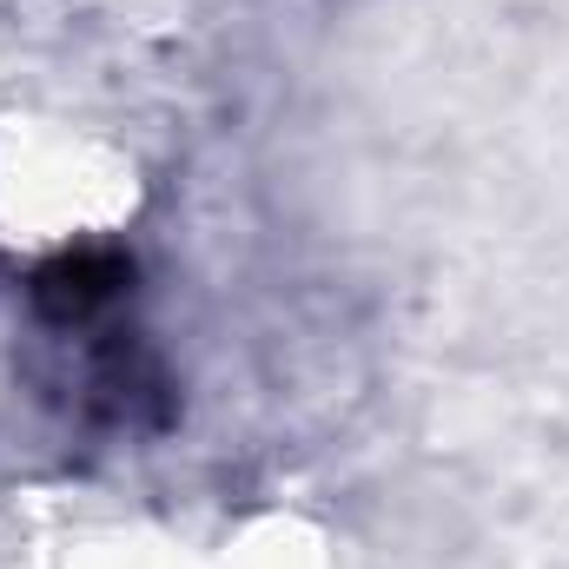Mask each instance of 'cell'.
<instances>
[{
    "label": "cell",
    "mask_w": 569,
    "mask_h": 569,
    "mask_svg": "<svg viewBox=\"0 0 569 569\" xmlns=\"http://www.w3.org/2000/svg\"><path fill=\"white\" fill-rule=\"evenodd\" d=\"M127 279H133V266L120 252H67V259H53V266L33 272V311L47 325L73 331V325L100 318L127 291Z\"/></svg>",
    "instance_id": "1"
}]
</instances>
